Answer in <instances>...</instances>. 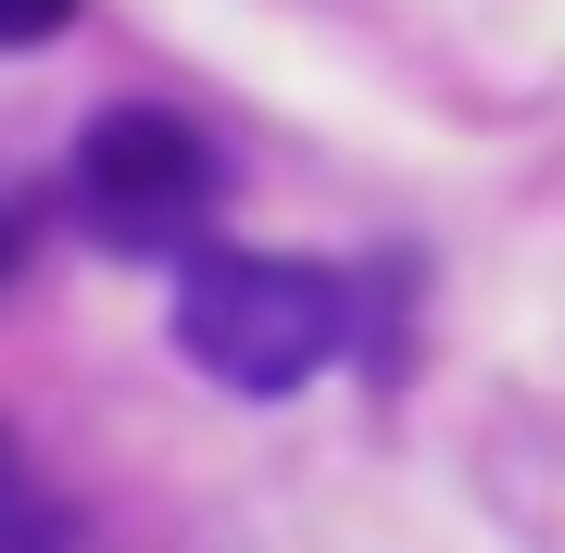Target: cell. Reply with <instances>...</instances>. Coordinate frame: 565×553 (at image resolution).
<instances>
[{
	"instance_id": "cell-2",
	"label": "cell",
	"mask_w": 565,
	"mask_h": 553,
	"mask_svg": "<svg viewBox=\"0 0 565 553\" xmlns=\"http://www.w3.org/2000/svg\"><path fill=\"white\" fill-rule=\"evenodd\" d=\"M63 202L126 265H163V252L202 265L214 214H226V151L189 114H163V102H102L76 126V151H63Z\"/></svg>"
},
{
	"instance_id": "cell-3",
	"label": "cell",
	"mask_w": 565,
	"mask_h": 553,
	"mask_svg": "<svg viewBox=\"0 0 565 553\" xmlns=\"http://www.w3.org/2000/svg\"><path fill=\"white\" fill-rule=\"evenodd\" d=\"M63 13H76V0H0V39L39 51V39H63Z\"/></svg>"
},
{
	"instance_id": "cell-1",
	"label": "cell",
	"mask_w": 565,
	"mask_h": 553,
	"mask_svg": "<svg viewBox=\"0 0 565 553\" xmlns=\"http://www.w3.org/2000/svg\"><path fill=\"white\" fill-rule=\"evenodd\" d=\"M177 352L239 403H277L352 352V277L302 252H202L177 277Z\"/></svg>"
}]
</instances>
